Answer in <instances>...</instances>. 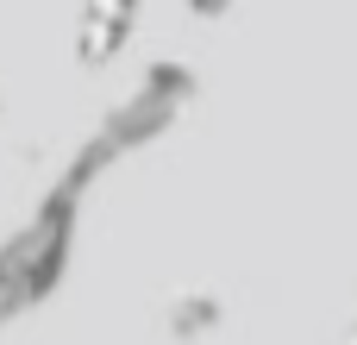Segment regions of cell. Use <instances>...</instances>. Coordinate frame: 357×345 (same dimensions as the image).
I'll list each match as a JSON object with an SVG mask.
<instances>
[{"mask_svg":"<svg viewBox=\"0 0 357 345\" xmlns=\"http://www.w3.org/2000/svg\"><path fill=\"white\" fill-rule=\"evenodd\" d=\"M345 345H357V333H351V339H345Z\"/></svg>","mask_w":357,"mask_h":345,"instance_id":"obj_1","label":"cell"}]
</instances>
